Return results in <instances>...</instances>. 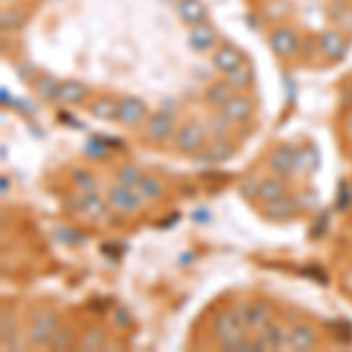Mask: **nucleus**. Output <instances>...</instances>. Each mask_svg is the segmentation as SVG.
<instances>
[{
  "label": "nucleus",
  "mask_w": 352,
  "mask_h": 352,
  "mask_svg": "<svg viewBox=\"0 0 352 352\" xmlns=\"http://www.w3.org/2000/svg\"><path fill=\"white\" fill-rule=\"evenodd\" d=\"M350 101H352V92H350Z\"/></svg>",
  "instance_id": "47"
},
{
  "label": "nucleus",
  "mask_w": 352,
  "mask_h": 352,
  "mask_svg": "<svg viewBox=\"0 0 352 352\" xmlns=\"http://www.w3.org/2000/svg\"><path fill=\"white\" fill-rule=\"evenodd\" d=\"M207 124H202L200 120L184 122L174 134V148L181 155H197L207 146Z\"/></svg>",
  "instance_id": "2"
},
{
  "label": "nucleus",
  "mask_w": 352,
  "mask_h": 352,
  "mask_svg": "<svg viewBox=\"0 0 352 352\" xmlns=\"http://www.w3.org/2000/svg\"><path fill=\"white\" fill-rule=\"evenodd\" d=\"M0 192H3V195L10 192V176H3V179H0Z\"/></svg>",
  "instance_id": "44"
},
{
  "label": "nucleus",
  "mask_w": 352,
  "mask_h": 352,
  "mask_svg": "<svg viewBox=\"0 0 352 352\" xmlns=\"http://www.w3.org/2000/svg\"><path fill=\"white\" fill-rule=\"evenodd\" d=\"M113 320H116L118 327H129V324H132V315H129L127 308H116V310H113Z\"/></svg>",
  "instance_id": "41"
},
{
  "label": "nucleus",
  "mask_w": 352,
  "mask_h": 352,
  "mask_svg": "<svg viewBox=\"0 0 352 352\" xmlns=\"http://www.w3.org/2000/svg\"><path fill=\"white\" fill-rule=\"evenodd\" d=\"M78 345V333L73 327H59V331L54 333L50 348L52 350H73Z\"/></svg>",
  "instance_id": "27"
},
{
  "label": "nucleus",
  "mask_w": 352,
  "mask_h": 352,
  "mask_svg": "<svg viewBox=\"0 0 352 352\" xmlns=\"http://www.w3.org/2000/svg\"><path fill=\"white\" fill-rule=\"evenodd\" d=\"M111 139H106V136H94V139H89L87 144H85V155L87 157H104L106 153H109Z\"/></svg>",
  "instance_id": "33"
},
{
  "label": "nucleus",
  "mask_w": 352,
  "mask_h": 352,
  "mask_svg": "<svg viewBox=\"0 0 352 352\" xmlns=\"http://www.w3.org/2000/svg\"><path fill=\"white\" fill-rule=\"evenodd\" d=\"M240 312H242L244 327L254 329V331H263V329L272 322V305L268 300H261V298L252 300V303L242 305Z\"/></svg>",
  "instance_id": "8"
},
{
  "label": "nucleus",
  "mask_w": 352,
  "mask_h": 352,
  "mask_svg": "<svg viewBox=\"0 0 352 352\" xmlns=\"http://www.w3.org/2000/svg\"><path fill=\"white\" fill-rule=\"evenodd\" d=\"M136 190L141 192V197H144L146 202H153V200H157V197L162 195V184H160V179H155V176H146L144 174V179L139 181Z\"/></svg>",
  "instance_id": "30"
},
{
  "label": "nucleus",
  "mask_w": 352,
  "mask_h": 352,
  "mask_svg": "<svg viewBox=\"0 0 352 352\" xmlns=\"http://www.w3.org/2000/svg\"><path fill=\"white\" fill-rule=\"evenodd\" d=\"M106 340H109V333H106L104 327H89L87 331L82 333V338L78 340V348L94 352V350H104Z\"/></svg>",
  "instance_id": "23"
},
{
  "label": "nucleus",
  "mask_w": 352,
  "mask_h": 352,
  "mask_svg": "<svg viewBox=\"0 0 352 352\" xmlns=\"http://www.w3.org/2000/svg\"><path fill=\"white\" fill-rule=\"evenodd\" d=\"M106 200H109L111 209H116L118 214H134L141 209V204L146 200L141 197V192L132 188V186H122V184H113L109 192H106Z\"/></svg>",
  "instance_id": "4"
},
{
  "label": "nucleus",
  "mask_w": 352,
  "mask_h": 352,
  "mask_svg": "<svg viewBox=\"0 0 352 352\" xmlns=\"http://www.w3.org/2000/svg\"><path fill=\"white\" fill-rule=\"evenodd\" d=\"M345 132H348V136H352V111L345 116Z\"/></svg>",
  "instance_id": "45"
},
{
  "label": "nucleus",
  "mask_w": 352,
  "mask_h": 352,
  "mask_svg": "<svg viewBox=\"0 0 352 352\" xmlns=\"http://www.w3.org/2000/svg\"><path fill=\"white\" fill-rule=\"evenodd\" d=\"M16 76H19L21 82H36V68L33 64H28V61H21V64H16Z\"/></svg>",
  "instance_id": "40"
},
{
  "label": "nucleus",
  "mask_w": 352,
  "mask_h": 352,
  "mask_svg": "<svg viewBox=\"0 0 352 352\" xmlns=\"http://www.w3.org/2000/svg\"><path fill=\"white\" fill-rule=\"evenodd\" d=\"M21 24H24V14H21L19 10H5V12L0 14V26H3V31H16Z\"/></svg>",
  "instance_id": "36"
},
{
  "label": "nucleus",
  "mask_w": 352,
  "mask_h": 352,
  "mask_svg": "<svg viewBox=\"0 0 352 352\" xmlns=\"http://www.w3.org/2000/svg\"><path fill=\"white\" fill-rule=\"evenodd\" d=\"M294 197H296L300 212H312V209H317V204H320V195H317V190H312V188H303Z\"/></svg>",
  "instance_id": "34"
},
{
  "label": "nucleus",
  "mask_w": 352,
  "mask_h": 352,
  "mask_svg": "<svg viewBox=\"0 0 352 352\" xmlns=\"http://www.w3.org/2000/svg\"><path fill=\"white\" fill-rule=\"evenodd\" d=\"M298 47H300V38L292 26H277L275 31L270 33V50L277 56H282V59L296 54Z\"/></svg>",
  "instance_id": "10"
},
{
  "label": "nucleus",
  "mask_w": 352,
  "mask_h": 352,
  "mask_svg": "<svg viewBox=\"0 0 352 352\" xmlns=\"http://www.w3.org/2000/svg\"><path fill=\"white\" fill-rule=\"evenodd\" d=\"M188 45L195 52H207L217 45V31L207 24L192 26V31L188 33Z\"/></svg>",
  "instance_id": "20"
},
{
  "label": "nucleus",
  "mask_w": 352,
  "mask_h": 352,
  "mask_svg": "<svg viewBox=\"0 0 352 352\" xmlns=\"http://www.w3.org/2000/svg\"><path fill=\"white\" fill-rule=\"evenodd\" d=\"M192 221H195V223H209V221H212V212H209L207 207H197L195 212H192Z\"/></svg>",
  "instance_id": "42"
},
{
  "label": "nucleus",
  "mask_w": 352,
  "mask_h": 352,
  "mask_svg": "<svg viewBox=\"0 0 352 352\" xmlns=\"http://www.w3.org/2000/svg\"><path fill=\"white\" fill-rule=\"evenodd\" d=\"M232 120H228V118L223 116V113H217V116H212L209 118V124H207V129H209V134L214 136V139H221V136H228L230 134V129H232Z\"/></svg>",
  "instance_id": "32"
},
{
  "label": "nucleus",
  "mask_w": 352,
  "mask_h": 352,
  "mask_svg": "<svg viewBox=\"0 0 352 352\" xmlns=\"http://www.w3.org/2000/svg\"><path fill=\"white\" fill-rule=\"evenodd\" d=\"M144 134L153 144H164V141H169L176 134L174 116L167 111L153 113V116H148V120L144 122Z\"/></svg>",
  "instance_id": "5"
},
{
  "label": "nucleus",
  "mask_w": 352,
  "mask_h": 352,
  "mask_svg": "<svg viewBox=\"0 0 352 352\" xmlns=\"http://www.w3.org/2000/svg\"><path fill=\"white\" fill-rule=\"evenodd\" d=\"M317 345V331L305 322H298L289 329V348L296 350V352H305L312 350Z\"/></svg>",
  "instance_id": "15"
},
{
  "label": "nucleus",
  "mask_w": 352,
  "mask_h": 352,
  "mask_svg": "<svg viewBox=\"0 0 352 352\" xmlns=\"http://www.w3.org/2000/svg\"><path fill=\"white\" fill-rule=\"evenodd\" d=\"M54 237L59 240L61 244H66V247H80V244H85V232L73 228V226H59V228L54 230Z\"/></svg>",
  "instance_id": "29"
},
{
  "label": "nucleus",
  "mask_w": 352,
  "mask_h": 352,
  "mask_svg": "<svg viewBox=\"0 0 352 352\" xmlns=\"http://www.w3.org/2000/svg\"><path fill=\"white\" fill-rule=\"evenodd\" d=\"M298 212H300V207H298L296 197H289V195L263 202V207H261V214L268 221H292Z\"/></svg>",
  "instance_id": "12"
},
{
  "label": "nucleus",
  "mask_w": 352,
  "mask_h": 352,
  "mask_svg": "<svg viewBox=\"0 0 352 352\" xmlns=\"http://www.w3.org/2000/svg\"><path fill=\"white\" fill-rule=\"evenodd\" d=\"M329 214H322V217L315 219V223H312L310 228V237H315V240H320V237H324V232L329 230Z\"/></svg>",
  "instance_id": "39"
},
{
  "label": "nucleus",
  "mask_w": 352,
  "mask_h": 352,
  "mask_svg": "<svg viewBox=\"0 0 352 352\" xmlns=\"http://www.w3.org/2000/svg\"><path fill=\"white\" fill-rule=\"evenodd\" d=\"M89 89L87 85L80 80H64L59 85V94H56V101L64 106H73V104H80V101L87 99Z\"/></svg>",
  "instance_id": "17"
},
{
  "label": "nucleus",
  "mask_w": 352,
  "mask_h": 352,
  "mask_svg": "<svg viewBox=\"0 0 352 352\" xmlns=\"http://www.w3.org/2000/svg\"><path fill=\"white\" fill-rule=\"evenodd\" d=\"M148 120V106L139 96H122L120 99V113H118V122L124 127H139Z\"/></svg>",
  "instance_id": "7"
},
{
  "label": "nucleus",
  "mask_w": 352,
  "mask_h": 352,
  "mask_svg": "<svg viewBox=\"0 0 352 352\" xmlns=\"http://www.w3.org/2000/svg\"><path fill=\"white\" fill-rule=\"evenodd\" d=\"M89 113H92L96 120H104V122L118 120V113H120V99H113V96H99V99L92 101Z\"/></svg>",
  "instance_id": "18"
},
{
  "label": "nucleus",
  "mask_w": 352,
  "mask_h": 352,
  "mask_svg": "<svg viewBox=\"0 0 352 352\" xmlns=\"http://www.w3.org/2000/svg\"><path fill=\"white\" fill-rule=\"evenodd\" d=\"M296 153L298 148H294L292 144L277 146L268 157V167L272 169V174H280V176L296 174Z\"/></svg>",
  "instance_id": "11"
},
{
  "label": "nucleus",
  "mask_w": 352,
  "mask_h": 352,
  "mask_svg": "<svg viewBox=\"0 0 352 352\" xmlns=\"http://www.w3.org/2000/svg\"><path fill=\"white\" fill-rule=\"evenodd\" d=\"M214 68L217 71H221L223 76H228L230 71H235L237 66H242L244 61V54H242V50L240 47H235V45H228V43H223L221 47L214 52Z\"/></svg>",
  "instance_id": "14"
},
{
  "label": "nucleus",
  "mask_w": 352,
  "mask_h": 352,
  "mask_svg": "<svg viewBox=\"0 0 352 352\" xmlns=\"http://www.w3.org/2000/svg\"><path fill=\"white\" fill-rule=\"evenodd\" d=\"M226 80H228L232 87L237 89V92H242V89H249V85L254 82V68L244 61L242 66H237L235 71H230L228 76H226Z\"/></svg>",
  "instance_id": "25"
},
{
  "label": "nucleus",
  "mask_w": 352,
  "mask_h": 352,
  "mask_svg": "<svg viewBox=\"0 0 352 352\" xmlns=\"http://www.w3.org/2000/svg\"><path fill=\"white\" fill-rule=\"evenodd\" d=\"M0 338H3V343H12L14 338V322H12V312L10 310H3L0 312Z\"/></svg>",
  "instance_id": "37"
},
{
  "label": "nucleus",
  "mask_w": 352,
  "mask_h": 352,
  "mask_svg": "<svg viewBox=\"0 0 352 352\" xmlns=\"http://www.w3.org/2000/svg\"><path fill=\"white\" fill-rule=\"evenodd\" d=\"M352 204V188L348 186V181H343V184H338V195H336V209L340 212H345Z\"/></svg>",
  "instance_id": "38"
},
{
  "label": "nucleus",
  "mask_w": 352,
  "mask_h": 352,
  "mask_svg": "<svg viewBox=\"0 0 352 352\" xmlns=\"http://www.w3.org/2000/svg\"><path fill=\"white\" fill-rule=\"evenodd\" d=\"M285 195H287L285 176L275 174V176H265V179H261V186H258V200L261 202H270V200H277V197H285Z\"/></svg>",
  "instance_id": "19"
},
{
  "label": "nucleus",
  "mask_w": 352,
  "mask_h": 352,
  "mask_svg": "<svg viewBox=\"0 0 352 352\" xmlns=\"http://www.w3.org/2000/svg\"><path fill=\"white\" fill-rule=\"evenodd\" d=\"M317 50L324 54V59L329 61H340L348 54V41L345 36L336 28H327L317 36Z\"/></svg>",
  "instance_id": "6"
},
{
  "label": "nucleus",
  "mask_w": 352,
  "mask_h": 352,
  "mask_svg": "<svg viewBox=\"0 0 352 352\" xmlns=\"http://www.w3.org/2000/svg\"><path fill=\"white\" fill-rule=\"evenodd\" d=\"M14 109L19 113H28V116L36 113V106H33V101H28V99H14Z\"/></svg>",
  "instance_id": "43"
},
{
  "label": "nucleus",
  "mask_w": 352,
  "mask_h": 352,
  "mask_svg": "<svg viewBox=\"0 0 352 352\" xmlns=\"http://www.w3.org/2000/svg\"><path fill=\"white\" fill-rule=\"evenodd\" d=\"M0 96H3V104H8V101H10V104H14V99L8 94V87H3V89H0Z\"/></svg>",
  "instance_id": "46"
},
{
  "label": "nucleus",
  "mask_w": 352,
  "mask_h": 352,
  "mask_svg": "<svg viewBox=\"0 0 352 352\" xmlns=\"http://www.w3.org/2000/svg\"><path fill=\"white\" fill-rule=\"evenodd\" d=\"M144 179V172H141L139 164L129 162V164H122L120 169L116 172V181L122 186H132V188H136L139 186V181Z\"/></svg>",
  "instance_id": "28"
},
{
  "label": "nucleus",
  "mask_w": 352,
  "mask_h": 352,
  "mask_svg": "<svg viewBox=\"0 0 352 352\" xmlns=\"http://www.w3.org/2000/svg\"><path fill=\"white\" fill-rule=\"evenodd\" d=\"M59 80H54L52 76H38L36 80V89L41 94V99L45 101H56V94H59Z\"/></svg>",
  "instance_id": "31"
},
{
  "label": "nucleus",
  "mask_w": 352,
  "mask_h": 352,
  "mask_svg": "<svg viewBox=\"0 0 352 352\" xmlns=\"http://www.w3.org/2000/svg\"><path fill=\"white\" fill-rule=\"evenodd\" d=\"M176 12H179V19L188 26H200L207 21V8L202 0H179Z\"/></svg>",
  "instance_id": "16"
},
{
  "label": "nucleus",
  "mask_w": 352,
  "mask_h": 352,
  "mask_svg": "<svg viewBox=\"0 0 352 352\" xmlns=\"http://www.w3.org/2000/svg\"><path fill=\"white\" fill-rule=\"evenodd\" d=\"M56 331H59V315L54 310H41L28 322L26 338L33 345H50Z\"/></svg>",
  "instance_id": "3"
},
{
  "label": "nucleus",
  "mask_w": 352,
  "mask_h": 352,
  "mask_svg": "<svg viewBox=\"0 0 352 352\" xmlns=\"http://www.w3.org/2000/svg\"><path fill=\"white\" fill-rule=\"evenodd\" d=\"M71 184L76 186L78 192H96L99 190V179L92 169L87 167H78L71 172Z\"/></svg>",
  "instance_id": "24"
},
{
  "label": "nucleus",
  "mask_w": 352,
  "mask_h": 352,
  "mask_svg": "<svg viewBox=\"0 0 352 352\" xmlns=\"http://www.w3.org/2000/svg\"><path fill=\"white\" fill-rule=\"evenodd\" d=\"M263 336L268 340L270 350H282V348H289V329H285L282 324H270L263 329Z\"/></svg>",
  "instance_id": "26"
},
{
  "label": "nucleus",
  "mask_w": 352,
  "mask_h": 352,
  "mask_svg": "<svg viewBox=\"0 0 352 352\" xmlns=\"http://www.w3.org/2000/svg\"><path fill=\"white\" fill-rule=\"evenodd\" d=\"M219 111L232 122H247L249 118H252V113H254V101L249 99L247 94H237L235 92L223 106H221Z\"/></svg>",
  "instance_id": "13"
},
{
  "label": "nucleus",
  "mask_w": 352,
  "mask_h": 352,
  "mask_svg": "<svg viewBox=\"0 0 352 352\" xmlns=\"http://www.w3.org/2000/svg\"><path fill=\"white\" fill-rule=\"evenodd\" d=\"M66 209L71 214H78L89 223H99L109 217V209L111 204L109 200L99 195V192H80L78 197H68L66 200Z\"/></svg>",
  "instance_id": "1"
},
{
  "label": "nucleus",
  "mask_w": 352,
  "mask_h": 352,
  "mask_svg": "<svg viewBox=\"0 0 352 352\" xmlns=\"http://www.w3.org/2000/svg\"><path fill=\"white\" fill-rule=\"evenodd\" d=\"M320 167V151L315 146H303L296 153V174H315Z\"/></svg>",
  "instance_id": "22"
},
{
  "label": "nucleus",
  "mask_w": 352,
  "mask_h": 352,
  "mask_svg": "<svg viewBox=\"0 0 352 352\" xmlns=\"http://www.w3.org/2000/svg\"><path fill=\"white\" fill-rule=\"evenodd\" d=\"M258 186L261 179H254V176H247L237 184V192L244 197V200H258Z\"/></svg>",
  "instance_id": "35"
},
{
  "label": "nucleus",
  "mask_w": 352,
  "mask_h": 352,
  "mask_svg": "<svg viewBox=\"0 0 352 352\" xmlns=\"http://www.w3.org/2000/svg\"><path fill=\"white\" fill-rule=\"evenodd\" d=\"M235 155V144L228 139V136H221V139H214L212 144H207L204 148L195 155V162L200 160V164H221Z\"/></svg>",
  "instance_id": "9"
},
{
  "label": "nucleus",
  "mask_w": 352,
  "mask_h": 352,
  "mask_svg": "<svg viewBox=\"0 0 352 352\" xmlns=\"http://www.w3.org/2000/svg\"><path fill=\"white\" fill-rule=\"evenodd\" d=\"M235 92H237V89L232 87L228 80L214 82V85H209V87L204 89V104L212 106V109H221V106H223Z\"/></svg>",
  "instance_id": "21"
}]
</instances>
